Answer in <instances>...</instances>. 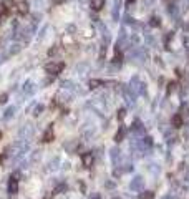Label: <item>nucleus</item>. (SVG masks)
Returning <instances> with one entry per match:
<instances>
[{"label":"nucleus","mask_w":189,"mask_h":199,"mask_svg":"<svg viewBox=\"0 0 189 199\" xmlns=\"http://www.w3.org/2000/svg\"><path fill=\"white\" fill-rule=\"evenodd\" d=\"M63 70V63H58V62H50V63L45 65V72L50 73V75H58Z\"/></svg>","instance_id":"obj_1"},{"label":"nucleus","mask_w":189,"mask_h":199,"mask_svg":"<svg viewBox=\"0 0 189 199\" xmlns=\"http://www.w3.org/2000/svg\"><path fill=\"white\" fill-rule=\"evenodd\" d=\"M81 163H83L85 168H91L93 166V154L91 153H85L81 156Z\"/></svg>","instance_id":"obj_2"},{"label":"nucleus","mask_w":189,"mask_h":199,"mask_svg":"<svg viewBox=\"0 0 189 199\" xmlns=\"http://www.w3.org/2000/svg\"><path fill=\"white\" fill-rule=\"evenodd\" d=\"M18 191V179L15 178V176H12L9 181V192H12V194H15Z\"/></svg>","instance_id":"obj_3"},{"label":"nucleus","mask_w":189,"mask_h":199,"mask_svg":"<svg viewBox=\"0 0 189 199\" xmlns=\"http://www.w3.org/2000/svg\"><path fill=\"white\" fill-rule=\"evenodd\" d=\"M55 140V133H53V128H48L45 131V135H43V141H46V143H50V141Z\"/></svg>","instance_id":"obj_4"},{"label":"nucleus","mask_w":189,"mask_h":199,"mask_svg":"<svg viewBox=\"0 0 189 199\" xmlns=\"http://www.w3.org/2000/svg\"><path fill=\"white\" fill-rule=\"evenodd\" d=\"M103 7H105V0H91V9L93 10H101L103 9Z\"/></svg>","instance_id":"obj_5"},{"label":"nucleus","mask_w":189,"mask_h":199,"mask_svg":"<svg viewBox=\"0 0 189 199\" xmlns=\"http://www.w3.org/2000/svg\"><path fill=\"white\" fill-rule=\"evenodd\" d=\"M17 10H18V13H27L28 12V5L25 2H20V4H17Z\"/></svg>","instance_id":"obj_6"},{"label":"nucleus","mask_w":189,"mask_h":199,"mask_svg":"<svg viewBox=\"0 0 189 199\" xmlns=\"http://www.w3.org/2000/svg\"><path fill=\"white\" fill-rule=\"evenodd\" d=\"M181 124H182V118H181L179 114H176V116L172 118V126H174V128H179Z\"/></svg>","instance_id":"obj_7"},{"label":"nucleus","mask_w":189,"mask_h":199,"mask_svg":"<svg viewBox=\"0 0 189 199\" xmlns=\"http://www.w3.org/2000/svg\"><path fill=\"white\" fill-rule=\"evenodd\" d=\"M98 85H101L100 80H91V81H90V86H91V88H96Z\"/></svg>","instance_id":"obj_8"},{"label":"nucleus","mask_w":189,"mask_h":199,"mask_svg":"<svg viewBox=\"0 0 189 199\" xmlns=\"http://www.w3.org/2000/svg\"><path fill=\"white\" fill-rule=\"evenodd\" d=\"M121 138H123V128L116 133V141H121Z\"/></svg>","instance_id":"obj_9"},{"label":"nucleus","mask_w":189,"mask_h":199,"mask_svg":"<svg viewBox=\"0 0 189 199\" xmlns=\"http://www.w3.org/2000/svg\"><path fill=\"white\" fill-rule=\"evenodd\" d=\"M0 140H2V131H0Z\"/></svg>","instance_id":"obj_10"}]
</instances>
